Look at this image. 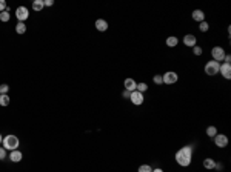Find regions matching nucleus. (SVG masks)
<instances>
[{
	"instance_id": "nucleus-33",
	"label": "nucleus",
	"mask_w": 231,
	"mask_h": 172,
	"mask_svg": "<svg viewBox=\"0 0 231 172\" xmlns=\"http://www.w3.org/2000/svg\"><path fill=\"white\" fill-rule=\"evenodd\" d=\"M214 169H217V171H220V169H222V165H219V163H216V166H214Z\"/></svg>"
},
{
	"instance_id": "nucleus-19",
	"label": "nucleus",
	"mask_w": 231,
	"mask_h": 172,
	"mask_svg": "<svg viewBox=\"0 0 231 172\" xmlns=\"http://www.w3.org/2000/svg\"><path fill=\"white\" fill-rule=\"evenodd\" d=\"M8 105H9V96L0 94V106H8Z\"/></svg>"
},
{
	"instance_id": "nucleus-22",
	"label": "nucleus",
	"mask_w": 231,
	"mask_h": 172,
	"mask_svg": "<svg viewBox=\"0 0 231 172\" xmlns=\"http://www.w3.org/2000/svg\"><path fill=\"white\" fill-rule=\"evenodd\" d=\"M9 11L6 9V11H3V12H0V22H8L9 20Z\"/></svg>"
},
{
	"instance_id": "nucleus-27",
	"label": "nucleus",
	"mask_w": 231,
	"mask_h": 172,
	"mask_svg": "<svg viewBox=\"0 0 231 172\" xmlns=\"http://www.w3.org/2000/svg\"><path fill=\"white\" fill-rule=\"evenodd\" d=\"M153 81H154L156 85H162V83H163V80H162V76H154V77H153Z\"/></svg>"
},
{
	"instance_id": "nucleus-25",
	"label": "nucleus",
	"mask_w": 231,
	"mask_h": 172,
	"mask_svg": "<svg viewBox=\"0 0 231 172\" xmlns=\"http://www.w3.org/2000/svg\"><path fill=\"white\" fill-rule=\"evenodd\" d=\"M9 91V86L6 85V83H3V85H0V94H6Z\"/></svg>"
},
{
	"instance_id": "nucleus-17",
	"label": "nucleus",
	"mask_w": 231,
	"mask_h": 172,
	"mask_svg": "<svg viewBox=\"0 0 231 172\" xmlns=\"http://www.w3.org/2000/svg\"><path fill=\"white\" fill-rule=\"evenodd\" d=\"M16 32L17 34H25L26 32V25L23 22H18L17 25H16Z\"/></svg>"
},
{
	"instance_id": "nucleus-15",
	"label": "nucleus",
	"mask_w": 231,
	"mask_h": 172,
	"mask_svg": "<svg viewBox=\"0 0 231 172\" xmlns=\"http://www.w3.org/2000/svg\"><path fill=\"white\" fill-rule=\"evenodd\" d=\"M214 166H216V161L213 158H205L203 160V168L205 169H214Z\"/></svg>"
},
{
	"instance_id": "nucleus-21",
	"label": "nucleus",
	"mask_w": 231,
	"mask_h": 172,
	"mask_svg": "<svg viewBox=\"0 0 231 172\" xmlns=\"http://www.w3.org/2000/svg\"><path fill=\"white\" fill-rule=\"evenodd\" d=\"M136 91H139V92H145V91H148V85L146 83H137V86H136Z\"/></svg>"
},
{
	"instance_id": "nucleus-8",
	"label": "nucleus",
	"mask_w": 231,
	"mask_h": 172,
	"mask_svg": "<svg viewBox=\"0 0 231 172\" xmlns=\"http://www.w3.org/2000/svg\"><path fill=\"white\" fill-rule=\"evenodd\" d=\"M16 17L18 19V22H23L25 23V20L29 17V12H28V9L25 6H18L17 9H16Z\"/></svg>"
},
{
	"instance_id": "nucleus-26",
	"label": "nucleus",
	"mask_w": 231,
	"mask_h": 172,
	"mask_svg": "<svg viewBox=\"0 0 231 172\" xmlns=\"http://www.w3.org/2000/svg\"><path fill=\"white\" fill-rule=\"evenodd\" d=\"M193 52H194V56H202V52H203V51H202V48H200V46H197V45H196L194 48H193Z\"/></svg>"
},
{
	"instance_id": "nucleus-18",
	"label": "nucleus",
	"mask_w": 231,
	"mask_h": 172,
	"mask_svg": "<svg viewBox=\"0 0 231 172\" xmlns=\"http://www.w3.org/2000/svg\"><path fill=\"white\" fill-rule=\"evenodd\" d=\"M177 43H179V38L174 37V36H170V37L166 38V45H168L170 48H174Z\"/></svg>"
},
{
	"instance_id": "nucleus-7",
	"label": "nucleus",
	"mask_w": 231,
	"mask_h": 172,
	"mask_svg": "<svg viewBox=\"0 0 231 172\" xmlns=\"http://www.w3.org/2000/svg\"><path fill=\"white\" fill-rule=\"evenodd\" d=\"M214 145H216L217 148H227V145H228V137L225 134H217L214 137Z\"/></svg>"
},
{
	"instance_id": "nucleus-2",
	"label": "nucleus",
	"mask_w": 231,
	"mask_h": 172,
	"mask_svg": "<svg viewBox=\"0 0 231 172\" xmlns=\"http://www.w3.org/2000/svg\"><path fill=\"white\" fill-rule=\"evenodd\" d=\"M2 143H3V148L6 149V151H16L18 148V138L17 135H6V137H3V140H2Z\"/></svg>"
},
{
	"instance_id": "nucleus-10",
	"label": "nucleus",
	"mask_w": 231,
	"mask_h": 172,
	"mask_svg": "<svg viewBox=\"0 0 231 172\" xmlns=\"http://www.w3.org/2000/svg\"><path fill=\"white\" fill-rule=\"evenodd\" d=\"M123 86H125V89H126V91L133 92V91H136V86H137V83H136V80H134V78H125Z\"/></svg>"
},
{
	"instance_id": "nucleus-11",
	"label": "nucleus",
	"mask_w": 231,
	"mask_h": 172,
	"mask_svg": "<svg viewBox=\"0 0 231 172\" xmlns=\"http://www.w3.org/2000/svg\"><path fill=\"white\" fill-rule=\"evenodd\" d=\"M196 42H197V38H196L193 34H186V36L183 37V43H185V46H188V48H194Z\"/></svg>"
},
{
	"instance_id": "nucleus-13",
	"label": "nucleus",
	"mask_w": 231,
	"mask_h": 172,
	"mask_svg": "<svg viewBox=\"0 0 231 172\" xmlns=\"http://www.w3.org/2000/svg\"><path fill=\"white\" fill-rule=\"evenodd\" d=\"M22 158H23V154L20 152V151H17V149L16 151H11V154H9V160L14 161V163H18Z\"/></svg>"
},
{
	"instance_id": "nucleus-9",
	"label": "nucleus",
	"mask_w": 231,
	"mask_h": 172,
	"mask_svg": "<svg viewBox=\"0 0 231 172\" xmlns=\"http://www.w3.org/2000/svg\"><path fill=\"white\" fill-rule=\"evenodd\" d=\"M219 72L225 77L227 80L231 78V63H222L220 68H219Z\"/></svg>"
},
{
	"instance_id": "nucleus-5",
	"label": "nucleus",
	"mask_w": 231,
	"mask_h": 172,
	"mask_svg": "<svg viewBox=\"0 0 231 172\" xmlns=\"http://www.w3.org/2000/svg\"><path fill=\"white\" fill-rule=\"evenodd\" d=\"M162 80H163L165 85H174L179 80V76H177V72H174V71H168V72H165L162 76Z\"/></svg>"
},
{
	"instance_id": "nucleus-28",
	"label": "nucleus",
	"mask_w": 231,
	"mask_h": 172,
	"mask_svg": "<svg viewBox=\"0 0 231 172\" xmlns=\"http://www.w3.org/2000/svg\"><path fill=\"white\" fill-rule=\"evenodd\" d=\"M6 11V2L5 0H0V12Z\"/></svg>"
},
{
	"instance_id": "nucleus-32",
	"label": "nucleus",
	"mask_w": 231,
	"mask_h": 172,
	"mask_svg": "<svg viewBox=\"0 0 231 172\" xmlns=\"http://www.w3.org/2000/svg\"><path fill=\"white\" fill-rule=\"evenodd\" d=\"M223 61H225V63H231V56H225Z\"/></svg>"
},
{
	"instance_id": "nucleus-30",
	"label": "nucleus",
	"mask_w": 231,
	"mask_h": 172,
	"mask_svg": "<svg viewBox=\"0 0 231 172\" xmlns=\"http://www.w3.org/2000/svg\"><path fill=\"white\" fill-rule=\"evenodd\" d=\"M43 5H45V6H53L54 0H43Z\"/></svg>"
},
{
	"instance_id": "nucleus-34",
	"label": "nucleus",
	"mask_w": 231,
	"mask_h": 172,
	"mask_svg": "<svg viewBox=\"0 0 231 172\" xmlns=\"http://www.w3.org/2000/svg\"><path fill=\"white\" fill-rule=\"evenodd\" d=\"M153 172H163L162 169H153Z\"/></svg>"
},
{
	"instance_id": "nucleus-35",
	"label": "nucleus",
	"mask_w": 231,
	"mask_h": 172,
	"mask_svg": "<svg viewBox=\"0 0 231 172\" xmlns=\"http://www.w3.org/2000/svg\"><path fill=\"white\" fill-rule=\"evenodd\" d=\"M2 140H3V137H2V134H0V143H2Z\"/></svg>"
},
{
	"instance_id": "nucleus-12",
	"label": "nucleus",
	"mask_w": 231,
	"mask_h": 172,
	"mask_svg": "<svg viewBox=\"0 0 231 172\" xmlns=\"http://www.w3.org/2000/svg\"><path fill=\"white\" fill-rule=\"evenodd\" d=\"M96 29L97 31H100V32H103V31H107L108 29V22L103 19H97L96 20Z\"/></svg>"
},
{
	"instance_id": "nucleus-3",
	"label": "nucleus",
	"mask_w": 231,
	"mask_h": 172,
	"mask_svg": "<svg viewBox=\"0 0 231 172\" xmlns=\"http://www.w3.org/2000/svg\"><path fill=\"white\" fill-rule=\"evenodd\" d=\"M225 49L222 48V46H214L213 49H211V57H213L214 61H223V58H225Z\"/></svg>"
},
{
	"instance_id": "nucleus-23",
	"label": "nucleus",
	"mask_w": 231,
	"mask_h": 172,
	"mask_svg": "<svg viewBox=\"0 0 231 172\" xmlns=\"http://www.w3.org/2000/svg\"><path fill=\"white\" fill-rule=\"evenodd\" d=\"M199 29H200L202 32H207V31L210 29V25H208L207 22H200V25H199Z\"/></svg>"
},
{
	"instance_id": "nucleus-29",
	"label": "nucleus",
	"mask_w": 231,
	"mask_h": 172,
	"mask_svg": "<svg viewBox=\"0 0 231 172\" xmlns=\"http://www.w3.org/2000/svg\"><path fill=\"white\" fill-rule=\"evenodd\" d=\"M5 157H6V149L0 148V160H5Z\"/></svg>"
},
{
	"instance_id": "nucleus-6",
	"label": "nucleus",
	"mask_w": 231,
	"mask_h": 172,
	"mask_svg": "<svg viewBox=\"0 0 231 172\" xmlns=\"http://www.w3.org/2000/svg\"><path fill=\"white\" fill-rule=\"evenodd\" d=\"M129 100H131V103L133 105H136V106H140L143 105V94L142 92H139V91H133L131 92V96H129Z\"/></svg>"
},
{
	"instance_id": "nucleus-1",
	"label": "nucleus",
	"mask_w": 231,
	"mask_h": 172,
	"mask_svg": "<svg viewBox=\"0 0 231 172\" xmlns=\"http://www.w3.org/2000/svg\"><path fill=\"white\" fill-rule=\"evenodd\" d=\"M191 160H193V149H191V146H183V148H180L176 152V161H177V165L183 166V168L190 166Z\"/></svg>"
},
{
	"instance_id": "nucleus-14",
	"label": "nucleus",
	"mask_w": 231,
	"mask_h": 172,
	"mask_svg": "<svg viewBox=\"0 0 231 172\" xmlns=\"http://www.w3.org/2000/svg\"><path fill=\"white\" fill-rule=\"evenodd\" d=\"M193 20H196V22H205V12L200 11V9L193 11Z\"/></svg>"
},
{
	"instance_id": "nucleus-31",
	"label": "nucleus",
	"mask_w": 231,
	"mask_h": 172,
	"mask_svg": "<svg viewBox=\"0 0 231 172\" xmlns=\"http://www.w3.org/2000/svg\"><path fill=\"white\" fill-rule=\"evenodd\" d=\"M122 96H123V98H129V96H131V92H129V91H126V89H125L123 92H122Z\"/></svg>"
},
{
	"instance_id": "nucleus-24",
	"label": "nucleus",
	"mask_w": 231,
	"mask_h": 172,
	"mask_svg": "<svg viewBox=\"0 0 231 172\" xmlns=\"http://www.w3.org/2000/svg\"><path fill=\"white\" fill-rule=\"evenodd\" d=\"M139 172H153V168L150 165H142L139 166Z\"/></svg>"
},
{
	"instance_id": "nucleus-20",
	"label": "nucleus",
	"mask_w": 231,
	"mask_h": 172,
	"mask_svg": "<svg viewBox=\"0 0 231 172\" xmlns=\"http://www.w3.org/2000/svg\"><path fill=\"white\" fill-rule=\"evenodd\" d=\"M207 135H208V137H216V135H217V129H216V126H208V128H207Z\"/></svg>"
},
{
	"instance_id": "nucleus-16",
	"label": "nucleus",
	"mask_w": 231,
	"mask_h": 172,
	"mask_svg": "<svg viewBox=\"0 0 231 172\" xmlns=\"http://www.w3.org/2000/svg\"><path fill=\"white\" fill-rule=\"evenodd\" d=\"M43 0H36V2H33V9L37 11V12H40L42 9H43Z\"/></svg>"
},
{
	"instance_id": "nucleus-4",
	"label": "nucleus",
	"mask_w": 231,
	"mask_h": 172,
	"mask_svg": "<svg viewBox=\"0 0 231 172\" xmlns=\"http://www.w3.org/2000/svg\"><path fill=\"white\" fill-rule=\"evenodd\" d=\"M219 68H220V63H217V61H208L207 65H205V74H208V76H216V74H219Z\"/></svg>"
}]
</instances>
